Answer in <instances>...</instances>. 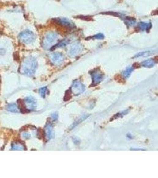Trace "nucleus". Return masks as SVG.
Listing matches in <instances>:
<instances>
[{
  "label": "nucleus",
  "instance_id": "obj_1",
  "mask_svg": "<svg viewBox=\"0 0 158 178\" xmlns=\"http://www.w3.org/2000/svg\"><path fill=\"white\" fill-rule=\"evenodd\" d=\"M37 68V62L35 58L28 56L26 58L21 64L20 71L24 74L30 76L34 74Z\"/></svg>",
  "mask_w": 158,
  "mask_h": 178
},
{
  "label": "nucleus",
  "instance_id": "obj_2",
  "mask_svg": "<svg viewBox=\"0 0 158 178\" xmlns=\"http://www.w3.org/2000/svg\"><path fill=\"white\" fill-rule=\"evenodd\" d=\"M18 37L22 43L25 44H30L35 41L36 35L32 31L26 30L20 33Z\"/></svg>",
  "mask_w": 158,
  "mask_h": 178
},
{
  "label": "nucleus",
  "instance_id": "obj_3",
  "mask_svg": "<svg viewBox=\"0 0 158 178\" xmlns=\"http://www.w3.org/2000/svg\"><path fill=\"white\" fill-rule=\"evenodd\" d=\"M58 39V35L56 33L50 32L44 36L42 45L45 49L50 48L54 44Z\"/></svg>",
  "mask_w": 158,
  "mask_h": 178
},
{
  "label": "nucleus",
  "instance_id": "obj_4",
  "mask_svg": "<svg viewBox=\"0 0 158 178\" xmlns=\"http://www.w3.org/2000/svg\"><path fill=\"white\" fill-rule=\"evenodd\" d=\"M92 84L91 86H96L100 84L104 79V74L103 72L97 68L91 72Z\"/></svg>",
  "mask_w": 158,
  "mask_h": 178
},
{
  "label": "nucleus",
  "instance_id": "obj_5",
  "mask_svg": "<svg viewBox=\"0 0 158 178\" xmlns=\"http://www.w3.org/2000/svg\"><path fill=\"white\" fill-rule=\"evenodd\" d=\"M70 90L73 95L78 96L84 91L85 86L81 81L78 80H75L73 82Z\"/></svg>",
  "mask_w": 158,
  "mask_h": 178
},
{
  "label": "nucleus",
  "instance_id": "obj_6",
  "mask_svg": "<svg viewBox=\"0 0 158 178\" xmlns=\"http://www.w3.org/2000/svg\"><path fill=\"white\" fill-rule=\"evenodd\" d=\"M51 60L55 65H60L64 61V56L60 52H55L51 55Z\"/></svg>",
  "mask_w": 158,
  "mask_h": 178
},
{
  "label": "nucleus",
  "instance_id": "obj_7",
  "mask_svg": "<svg viewBox=\"0 0 158 178\" xmlns=\"http://www.w3.org/2000/svg\"><path fill=\"white\" fill-rule=\"evenodd\" d=\"M82 46L79 43H75L71 46L69 49L68 54L70 57H73L77 55L82 51Z\"/></svg>",
  "mask_w": 158,
  "mask_h": 178
},
{
  "label": "nucleus",
  "instance_id": "obj_8",
  "mask_svg": "<svg viewBox=\"0 0 158 178\" xmlns=\"http://www.w3.org/2000/svg\"><path fill=\"white\" fill-rule=\"evenodd\" d=\"M24 102L26 107L28 111L30 110L35 109L36 107V101L34 98L32 97H27L24 99Z\"/></svg>",
  "mask_w": 158,
  "mask_h": 178
},
{
  "label": "nucleus",
  "instance_id": "obj_9",
  "mask_svg": "<svg viewBox=\"0 0 158 178\" xmlns=\"http://www.w3.org/2000/svg\"><path fill=\"white\" fill-rule=\"evenodd\" d=\"M44 131L45 135L46 136L48 140H51V138H52L53 136L52 125L51 124L50 122L47 123L45 126Z\"/></svg>",
  "mask_w": 158,
  "mask_h": 178
},
{
  "label": "nucleus",
  "instance_id": "obj_10",
  "mask_svg": "<svg viewBox=\"0 0 158 178\" xmlns=\"http://www.w3.org/2000/svg\"><path fill=\"white\" fill-rule=\"evenodd\" d=\"M156 61H155L153 58H150L149 60H147L141 63V65L143 67H146V68H152L154 67L156 64Z\"/></svg>",
  "mask_w": 158,
  "mask_h": 178
},
{
  "label": "nucleus",
  "instance_id": "obj_11",
  "mask_svg": "<svg viewBox=\"0 0 158 178\" xmlns=\"http://www.w3.org/2000/svg\"><path fill=\"white\" fill-rule=\"evenodd\" d=\"M138 27L139 29L141 30V31H146V32H149L150 29L152 27V25L150 23H144V22H141L140 23H139L138 25Z\"/></svg>",
  "mask_w": 158,
  "mask_h": 178
},
{
  "label": "nucleus",
  "instance_id": "obj_12",
  "mask_svg": "<svg viewBox=\"0 0 158 178\" xmlns=\"http://www.w3.org/2000/svg\"><path fill=\"white\" fill-rule=\"evenodd\" d=\"M58 23L63 26H66L70 28L73 27V23H72L70 20L66 18H59L58 20Z\"/></svg>",
  "mask_w": 158,
  "mask_h": 178
},
{
  "label": "nucleus",
  "instance_id": "obj_13",
  "mask_svg": "<svg viewBox=\"0 0 158 178\" xmlns=\"http://www.w3.org/2000/svg\"><path fill=\"white\" fill-rule=\"evenodd\" d=\"M24 145L21 142H14L12 144L11 149L13 150H25Z\"/></svg>",
  "mask_w": 158,
  "mask_h": 178
},
{
  "label": "nucleus",
  "instance_id": "obj_14",
  "mask_svg": "<svg viewBox=\"0 0 158 178\" xmlns=\"http://www.w3.org/2000/svg\"><path fill=\"white\" fill-rule=\"evenodd\" d=\"M17 102L18 103V109H19V110H20V111L22 113H26V112H28V110L27 109L26 107V105H25L23 100L19 99L18 100Z\"/></svg>",
  "mask_w": 158,
  "mask_h": 178
},
{
  "label": "nucleus",
  "instance_id": "obj_15",
  "mask_svg": "<svg viewBox=\"0 0 158 178\" xmlns=\"http://www.w3.org/2000/svg\"><path fill=\"white\" fill-rule=\"evenodd\" d=\"M89 115H84L83 116H81L80 118L78 119V120L77 121H75L73 124L72 125V126L70 127V129H73L74 127H75L77 125L79 124H81L82 122H83L84 120H85L88 116H89Z\"/></svg>",
  "mask_w": 158,
  "mask_h": 178
},
{
  "label": "nucleus",
  "instance_id": "obj_16",
  "mask_svg": "<svg viewBox=\"0 0 158 178\" xmlns=\"http://www.w3.org/2000/svg\"><path fill=\"white\" fill-rule=\"evenodd\" d=\"M133 71V68L132 67H129L128 68H127L123 72V74H122V76H123V78L124 79H127L128 77H130V75H131L132 72Z\"/></svg>",
  "mask_w": 158,
  "mask_h": 178
},
{
  "label": "nucleus",
  "instance_id": "obj_17",
  "mask_svg": "<svg viewBox=\"0 0 158 178\" xmlns=\"http://www.w3.org/2000/svg\"><path fill=\"white\" fill-rule=\"evenodd\" d=\"M152 54H153V52L152 51L141 52L139 53H137L136 55H134L133 58H139V57H147V56H149Z\"/></svg>",
  "mask_w": 158,
  "mask_h": 178
},
{
  "label": "nucleus",
  "instance_id": "obj_18",
  "mask_svg": "<svg viewBox=\"0 0 158 178\" xmlns=\"http://www.w3.org/2000/svg\"><path fill=\"white\" fill-rule=\"evenodd\" d=\"M7 109L11 112L18 113L20 112L18 107L16 104H10L7 106Z\"/></svg>",
  "mask_w": 158,
  "mask_h": 178
},
{
  "label": "nucleus",
  "instance_id": "obj_19",
  "mask_svg": "<svg viewBox=\"0 0 158 178\" xmlns=\"http://www.w3.org/2000/svg\"><path fill=\"white\" fill-rule=\"evenodd\" d=\"M70 41L68 40H63L61 42H60L59 43H58V44H55V46H53V48H52V49H55V48H63V47H65L66 46L67 44H69Z\"/></svg>",
  "mask_w": 158,
  "mask_h": 178
},
{
  "label": "nucleus",
  "instance_id": "obj_20",
  "mask_svg": "<svg viewBox=\"0 0 158 178\" xmlns=\"http://www.w3.org/2000/svg\"><path fill=\"white\" fill-rule=\"evenodd\" d=\"M39 93L42 98H44L47 95L49 94V90H47L46 87H42L39 90Z\"/></svg>",
  "mask_w": 158,
  "mask_h": 178
},
{
  "label": "nucleus",
  "instance_id": "obj_21",
  "mask_svg": "<svg viewBox=\"0 0 158 178\" xmlns=\"http://www.w3.org/2000/svg\"><path fill=\"white\" fill-rule=\"evenodd\" d=\"M128 112H129V110H128L122 111V112H120V113L117 114L115 115H114V117H113L112 119H117V118H122L123 116L126 115Z\"/></svg>",
  "mask_w": 158,
  "mask_h": 178
},
{
  "label": "nucleus",
  "instance_id": "obj_22",
  "mask_svg": "<svg viewBox=\"0 0 158 178\" xmlns=\"http://www.w3.org/2000/svg\"><path fill=\"white\" fill-rule=\"evenodd\" d=\"M72 92L70 91V90H67L66 92H65V97H64V100L65 101H68V100H70V99L72 98Z\"/></svg>",
  "mask_w": 158,
  "mask_h": 178
},
{
  "label": "nucleus",
  "instance_id": "obj_23",
  "mask_svg": "<svg viewBox=\"0 0 158 178\" xmlns=\"http://www.w3.org/2000/svg\"><path fill=\"white\" fill-rule=\"evenodd\" d=\"M92 39H103L104 38V36L102 33H98L97 35L93 36L92 37H91Z\"/></svg>",
  "mask_w": 158,
  "mask_h": 178
},
{
  "label": "nucleus",
  "instance_id": "obj_24",
  "mask_svg": "<svg viewBox=\"0 0 158 178\" xmlns=\"http://www.w3.org/2000/svg\"><path fill=\"white\" fill-rule=\"evenodd\" d=\"M22 137L24 138V139H28L30 138L31 135L30 134L27 133H24L22 134Z\"/></svg>",
  "mask_w": 158,
  "mask_h": 178
},
{
  "label": "nucleus",
  "instance_id": "obj_25",
  "mask_svg": "<svg viewBox=\"0 0 158 178\" xmlns=\"http://www.w3.org/2000/svg\"><path fill=\"white\" fill-rule=\"evenodd\" d=\"M73 142H75V144H79V142H80V140H79V138H78L77 137H76V138H73Z\"/></svg>",
  "mask_w": 158,
  "mask_h": 178
},
{
  "label": "nucleus",
  "instance_id": "obj_26",
  "mask_svg": "<svg viewBox=\"0 0 158 178\" xmlns=\"http://www.w3.org/2000/svg\"><path fill=\"white\" fill-rule=\"evenodd\" d=\"M58 114H53L52 115V118L53 120H56L58 119Z\"/></svg>",
  "mask_w": 158,
  "mask_h": 178
},
{
  "label": "nucleus",
  "instance_id": "obj_27",
  "mask_svg": "<svg viewBox=\"0 0 158 178\" xmlns=\"http://www.w3.org/2000/svg\"><path fill=\"white\" fill-rule=\"evenodd\" d=\"M132 150H144L143 149H131Z\"/></svg>",
  "mask_w": 158,
  "mask_h": 178
}]
</instances>
